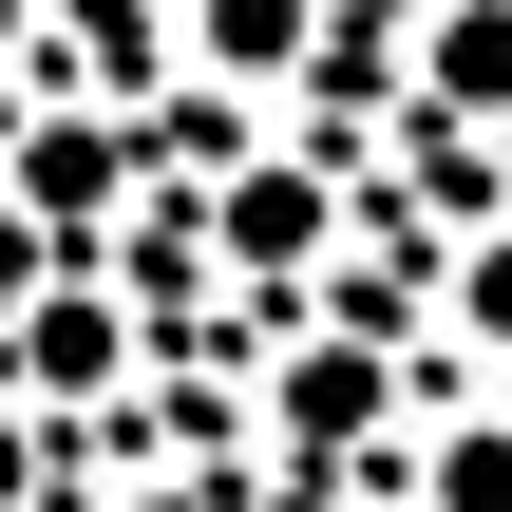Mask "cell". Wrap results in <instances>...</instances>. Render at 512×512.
<instances>
[{"instance_id":"3","label":"cell","mask_w":512,"mask_h":512,"mask_svg":"<svg viewBox=\"0 0 512 512\" xmlns=\"http://www.w3.org/2000/svg\"><path fill=\"white\" fill-rule=\"evenodd\" d=\"M361 399H380V380H361L342 342H323V361H285V437H361Z\"/></svg>"},{"instance_id":"4","label":"cell","mask_w":512,"mask_h":512,"mask_svg":"<svg viewBox=\"0 0 512 512\" xmlns=\"http://www.w3.org/2000/svg\"><path fill=\"white\" fill-rule=\"evenodd\" d=\"M95 361H114V304H38V380H57V399H76V380H95Z\"/></svg>"},{"instance_id":"7","label":"cell","mask_w":512,"mask_h":512,"mask_svg":"<svg viewBox=\"0 0 512 512\" xmlns=\"http://www.w3.org/2000/svg\"><path fill=\"white\" fill-rule=\"evenodd\" d=\"M209 38H228V57H285V38H304V0H209Z\"/></svg>"},{"instance_id":"2","label":"cell","mask_w":512,"mask_h":512,"mask_svg":"<svg viewBox=\"0 0 512 512\" xmlns=\"http://www.w3.org/2000/svg\"><path fill=\"white\" fill-rule=\"evenodd\" d=\"M437 95H512V0H456L437 19Z\"/></svg>"},{"instance_id":"1","label":"cell","mask_w":512,"mask_h":512,"mask_svg":"<svg viewBox=\"0 0 512 512\" xmlns=\"http://www.w3.org/2000/svg\"><path fill=\"white\" fill-rule=\"evenodd\" d=\"M304 228H323V190H304V171H247V190H228V247H247V266H285Z\"/></svg>"},{"instance_id":"6","label":"cell","mask_w":512,"mask_h":512,"mask_svg":"<svg viewBox=\"0 0 512 512\" xmlns=\"http://www.w3.org/2000/svg\"><path fill=\"white\" fill-rule=\"evenodd\" d=\"M456 323H475V342H512V228L475 247V266H456Z\"/></svg>"},{"instance_id":"5","label":"cell","mask_w":512,"mask_h":512,"mask_svg":"<svg viewBox=\"0 0 512 512\" xmlns=\"http://www.w3.org/2000/svg\"><path fill=\"white\" fill-rule=\"evenodd\" d=\"M437 512H512V437H456L437 456Z\"/></svg>"}]
</instances>
